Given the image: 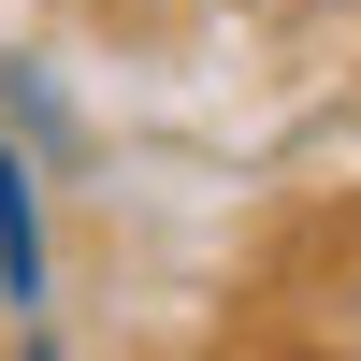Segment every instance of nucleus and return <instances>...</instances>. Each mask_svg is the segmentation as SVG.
<instances>
[{"instance_id":"nucleus-2","label":"nucleus","mask_w":361,"mask_h":361,"mask_svg":"<svg viewBox=\"0 0 361 361\" xmlns=\"http://www.w3.org/2000/svg\"><path fill=\"white\" fill-rule=\"evenodd\" d=\"M304 361H333V347H304Z\"/></svg>"},{"instance_id":"nucleus-1","label":"nucleus","mask_w":361,"mask_h":361,"mask_svg":"<svg viewBox=\"0 0 361 361\" xmlns=\"http://www.w3.org/2000/svg\"><path fill=\"white\" fill-rule=\"evenodd\" d=\"M0 304H44V231H29V159L0 145Z\"/></svg>"}]
</instances>
